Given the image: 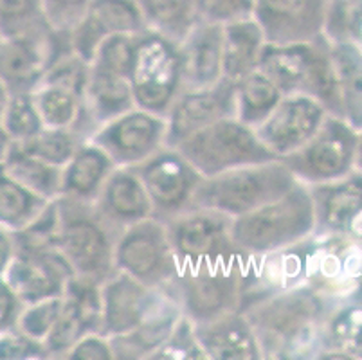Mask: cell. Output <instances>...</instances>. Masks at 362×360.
Wrapping results in <instances>:
<instances>
[{"label": "cell", "instance_id": "27", "mask_svg": "<svg viewBox=\"0 0 362 360\" xmlns=\"http://www.w3.org/2000/svg\"><path fill=\"white\" fill-rule=\"evenodd\" d=\"M330 58L341 99L342 119L362 128V51L350 40H330Z\"/></svg>", "mask_w": 362, "mask_h": 360}, {"label": "cell", "instance_id": "31", "mask_svg": "<svg viewBox=\"0 0 362 360\" xmlns=\"http://www.w3.org/2000/svg\"><path fill=\"white\" fill-rule=\"evenodd\" d=\"M6 171L13 178H16L22 186L47 200H56L60 197L64 168L52 166L42 158L28 153L21 144H16L15 150L9 153Z\"/></svg>", "mask_w": 362, "mask_h": 360}, {"label": "cell", "instance_id": "2", "mask_svg": "<svg viewBox=\"0 0 362 360\" xmlns=\"http://www.w3.org/2000/svg\"><path fill=\"white\" fill-rule=\"evenodd\" d=\"M315 234L310 187L298 182L291 191L251 213L233 218L231 236L240 254L263 256L307 242Z\"/></svg>", "mask_w": 362, "mask_h": 360}, {"label": "cell", "instance_id": "11", "mask_svg": "<svg viewBox=\"0 0 362 360\" xmlns=\"http://www.w3.org/2000/svg\"><path fill=\"white\" fill-rule=\"evenodd\" d=\"M358 137L341 117L328 115L317 134L301 150L279 158L305 186H319L350 175Z\"/></svg>", "mask_w": 362, "mask_h": 360}, {"label": "cell", "instance_id": "9", "mask_svg": "<svg viewBox=\"0 0 362 360\" xmlns=\"http://www.w3.org/2000/svg\"><path fill=\"white\" fill-rule=\"evenodd\" d=\"M116 270L136 277L150 289H166L180 269L166 223L151 216L124 229L114 250Z\"/></svg>", "mask_w": 362, "mask_h": 360}, {"label": "cell", "instance_id": "12", "mask_svg": "<svg viewBox=\"0 0 362 360\" xmlns=\"http://www.w3.org/2000/svg\"><path fill=\"white\" fill-rule=\"evenodd\" d=\"M134 168L150 194L153 216L160 222L195 209L197 187L204 177L177 148L164 146Z\"/></svg>", "mask_w": 362, "mask_h": 360}, {"label": "cell", "instance_id": "17", "mask_svg": "<svg viewBox=\"0 0 362 360\" xmlns=\"http://www.w3.org/2000/svg\"><path fill=\"white\" fill-rule=\"evenodd\" d=\"M233 115L236 117L235 83L229 79L204 91L180 92L166 115V146H179L197 132Z\"/></svg>", "mask_w": 362, "mask_h": 360}, {"label": "cell", "instance_id": "37", "mask_svg": "<svg viewBox=\"0 0 362 360\" xmlns=\"http://www.w3.org/2000/svg\"><path fill=\"white\" fill-rule=\"evenodd\" d=\"M153 360H204L202 346L197 339L195 326L182 317L166 342L153 353Z\"/></svg>", "mask_w": 362, "mask_h": 360}, {"label": "cell", "instance_id": "26", "mask_svg": "<svg viewBox=\"0 0 362 360\" xmlns=\"http://www.w3.org/2000/svg\"><path fill=\"white\" fill-rule=\"evenodd\" d=\"M265 44V35L255 16L223 25V79L236 83L243 76L256 71Z\"/></svg>", "mask_w": 362, "mask_h": 360}, {"label": "cell", "instance_id": "22", "mask_svg": "<svg viewBox=\"0 0 362 360\" xmlns=\"http://www.w3.org/2000/svg\"><path fill=\"white\" fill-rule=\"evenodd\" d=\"M87 88L83 95V119L80 135L88 141L92 134L110 119L136 107L128 76H121L100 65L88 64Z\"/></svg>", "mask_w": 362, "mask_h": 360}, {"label": "cell", "instance_id": "10", "mask_svg": "<svg viewBox=\"0 0 362 360\" xmlns=\"http://www.w3.org/2000/svg\"><path fill=\"white\" fill-rule=\"evenodd\" d=\"M175 297L168 289H150L128 274L116 272L101 285V333L119 337L144 323L177 312Z\"/></svg>", "mask_w": 362, "mask_h": 360}, {"label": "cell", "instance_id": "33", "mask_svg": "<svg viewBox=\"0 0 362 360\" xmlns=\"http://www.w3.org/2000/svg\"><path fill=\"white\" fill-rule=\"evenodd\" d=\"M83 143H87V141H83L74 130L44 128L38 135H35V137L25 141V143L18 144L28 153L42 158L45 163L52 164V166L65 168Z\"/></svg>", "mask_w": 362, "mask_h": 360}, {"label": "cell", "instance_id": "36", "mask_svg": "<svg viewBox=\"0 0 362 360\" xmlns=\"http://www.w3.org/2000/svg\"><path fill=\"white\" fill-rule=\"evenodd\" d=\"M139 35V33H137ZM137 35H114L103 40L90 64L130 78Z\"/></svg>", "mask_w": 362, "mask_h": 360}, {"label": "cell", "instance_id": "14", "mask_svg": "<svg viewBox=\"0 0 362 360\" xmlns=\"http://www.w3.org/2000/svg\"><path fill=\"white\" fill-rule=\"evenodd\" d=\"M164 223L180 265L220 262L240 254L231 236L233 218L218 211L195 207Z\"/></svg>", "mask_w": 362, "mask_h": 360}, {"label": "cell", "instance_id": "23", "mask_svg": "<svg viewBox=\"0 0 362 360\" xmlns=\"http://www.w3.org/2000/svg\"><path fill=\"white\" fill-rule=\"evenodd\" d=\"M315 207V234H346L362 218V175L310 187Z\"/></svg>", "mask_w": 362, "mask_h": 360}, {"label": "cell", "instance_id": "1", "mask_svg": "<svg viewBox=\"0 0 362 360\" xmlns=\"http://www.w3.org/2000/svg\"><path fill=\"white\" fill-rule=\"evenodd\" d=\"M328 303L310 285L267 296L242 310L258 341L262 359H321Z\"/></svg>", "mask_w": 362, "mask_h": 360}, {"label": "cell", "instance_id": "6", "mask_svg": "<svg viewBox=\"0 0 362 360\" xmlns=\"http://www.w3.org/2000/svg\"><path fill=\"white\" fill-rule=\"evenodd\" d=\"M182 317L195 326L220 319L242 308V254L199 265H180L166 286Z\"/></svg>", "mask_w": 362, "mask_h": 360}, {"label": "cell", "instance_id": "8", "mask_svg": "<svg viewBox=\"0 0 362 360\" xmlns=\"http://www.w3.org/2000/svg\"><path fill=\"white\" fill-rule=\"evenodd\" d=\"M130 85L136 107L166 117L171 105L182 92L179 44L150 29L139 33Z\"/></svg>", "mask_w": 362, "mask_h": 360}, {"label": "cell", "instance_id": "25", "mask_svg": "<svg viewBox=\"0 0 362 360\" xmlns=\"http://www.w3.org/2000/svg\"><path fill=\"white\" fill-rule=\"evenodd\" d=\"M114 168L116 164L112 163V158L101 148L87 141L64 168L60 197L94 204Z\"/></svg>", "mask_w": 362, "mask_h": 360}, {"label": "cell", "instance_id": "42", "mask_svg": "<svg viewBox=\"0 0 362 360\" xmlns=\"http://www.w3.org/2000/svg\"><path fill=\"white\" fill-rule=\"evenodd\" d=\"M11 296L13 292L9 290V286L0 285V321H4V317L9 313V308H11Z\"/></svg>", "mask_w": 362, "mask_h": 360}, {"label": "cell", "instance_id": "5", "mask_svg": "<svg viewBox=\"0 0 362 360\" xmlns=\"http://www.w3.org/2000/svg\"><path fill=\"white\" fill-rule=\"evenodd\" d=\"M298 184L283 161L233 168L213 177H204L195 193V207L218 211L238 218L272 202Z\"/></svg>", "mask_w": 362, "mask_h": 360}, {"label": "cell", "instance_id": "20", "mask_svg": "<svg viewBox=\"0 0 362 360\" xmlns=\"http://www.w3.org/2000/svg\"><path fill=\"white\" fill-rule=\"evenodd\" d=\"M94 207L119 236L134 223L153 216L150 194L136 168H114L105 180Z\"/></svg>", "mask_w": 362, "mask_h": 360}, {"label": "cell", "instance_id": "43", "mask_svg": "<svg viewBox=\"0 0 362 360\" xmlns=\"http://www.w3.org/2000/svg\"><path fill=\"white\" fill-rule=\"evenodd\" d=\"M8 252H9L8 242H6L4 238H2V234H0V270L4 269L6 260H8Z\"/></svg>", "mask_w": 362, "mask_h": 360}, {"label": "cell", "instance_id": "40", "mask_svg": "<svg viewBox=\"0 0 362 360\" xmlns=\"http://www.w3.org/2000/svg\"><path fill=\"white\" fill-rule=\"evenodd\" d=\"M69 360H114L110 341L103 333H87L67 353Z\"/></svg>", "mask_w": 362, "mask_h": 360}, {"label": "cell", "instance_id": "30", "mask_svg": "<svg viewBox=\"0 0 362 360\" xmlns=\"http://www.w3.org/2000/svg\"><path fill=\"white\" fill-rule=\"evenodd\" d=\"M362 356V305H330L325 332H322V355Z\"/></svg>", "mask_w": 362, "mask_h": 360}, {"label": "cell", "instance_id": "19", "mask_svg": "<svg viewBox=\"0 0 362 360\" xmlns=\"http://www.w3.org/2000/svg\"><path fill=\"white\" fill-rule=\"evenodd\" d=\"M74 276L64 256L56 249L25 252L15 257L6 269V283L13 296L29 303L47 297L65 296L69 281Z\"/></svg>", "mask_w": 362, "mask_h": 360}, {"label": "cell", "instance_id": "41", "mask_svg": "<svg viewBox=\"0 0 362 360\" xmlns=\"http://www.w3.org/2000/svg\"><path fill=\"white\" fill-rule=\"evenodd\" d=\"M44 0H0V16L4 20H36L38 13H44ZM42 22V20H38Z\"/></svg>", "mask_w": 362, "mask_h": 360}, {"label": "cell", "instance_id": "32", "mask_svg": "<svg viewBox=\"0 0 362 360\" xmlns=\"http://www.w3.org/2000/svg\"><path fill=\"white\" fill-rule=\"evenodd\" d=\"M51 200L33 193L16 178L0 170V222L15 229H25L40 216Z\"/></svg>", "mask_w": 362, "mask_h": 360}, {"label": "cell", "instance_id": "35", "mask_svg": "<svg viewBox=\"0 0 362 360\" xmlns=\"http://www.w3.org/2000/svg\"><path fill=\"white\" fill-rule=\"evenodd\" d=\"M65 296H54L42 299V301L29 303L25 312L21 315V330L31 341L44 346L45 339L54 326Z\"/></svg>", "mask_w": 362, "mask_h": 360}, {"label": "cell", "instance_id": "29", "mask_svg": "<svg viewBox=\"0 0 362 360\" xmlns=\"http://www.w3.org/2000/svg\"><path fill=\"white\" fill-rule=\"evenodd\" d=\"M146 29L180 44L197 24V0H136Z\"/></svg>", "mask_w": 362, "mask_h": 360}, {"label": "cell", "instance_id": "39", "mask_svg": "<svg viewBox=\"0 0 362 360\" xmlns=\"http://www.w3.org/2000/svg\"><path fill=\"white\" fill-rule=\"evenodd\" d=\"M92 0H44V15L54 31L71 35L87 15Z\"/></svg>", "mask_w": 362, "mask_h": 360}, {"label": "cell", "instance_id": "45", "mask_svg": "<svg viewBox=\"0 0 362 360\" xmlns=\"http://www.w3.org/2000/svg\"><path fill=\"white\" fill-rule=\"evenodd\" d=\"M339 2H342V0H327L328 6H334V4H339Z\"/></svg>", "mask_w": 362, "mask_h": 360}, {"label": "cell", "instance_id": "7", "mask_svg": "<svg viewBox=\"0 0 362 360\" xmlns=\"http://www.w3.org/2000/svg\"><path fill=\"white\" fill-rule=\"evenodd\" d=\"M175 148L202 177L278 158L259 141L255 128L247 127L235 115L209 124Z\"/></svg>", "mask_w": 362, "mask_h": 360}, {"label": "cell", "instance_id": "34", "mask_svg": "<svg viewBox=\"0 0 362 360\" xmlns=\"http://www.w3.org/2000/svg\"><path fill=\"white\" fill-rule=\"evenodd\" d=\"M4 128L16 143H25L44 130V123L33 103V98L25 94H16L9 101L6 108Z\"/></svg>", "mask_w": 362, "mask_h": 360}, {"label": "cell", "instance_id": "21", "mask_svg": "<svg viewBox=\"0 0 362 360\" xmlns=\"http://www.w3.org/2000/svg\"><path fill=\"white\" fill-rule=\"evenodd\" d=\"M223 25L197 22L179 44L184 91H204L223 79Z\"/></svg>", "mask_w": 362, "mask_h": 360}, {"label": "cell", "instance_id": "28", "mask_svg": "<svg viewBox=\"0 0 362 360\" xmlns=\"http://www.w3.org/2000/svg\"><path fill=\"white\" fill-rule=\"evenodd\" d=\"M281 99L283 92L259 69L235 83L236 117L255 130L272 114Z\"/></svg>", "mask_w": 362, "mask_h": 360}, {"label": "cell", "instance_id": "38", "mask_svg": "<svg viewBox=\"0 0 362 360\" xmlns=\"http://www.w3.org/2000/svg\"><path fill=\"white\" fill-rule=\"evenodd\" d=\"M255 16V0H197V22L227 25Z\"/></svg>", "mask_w": 362, "mask_h": 360}, {"label": "cell", "instance_id": "3", "mask_svg": "<svg viewBox=\"0 0 362 360\" xmlns=\"http://www.w3.org/2000/svg\"><path fill=\"white\" fill-rule=\"evenodd\" d=\"M258 69L283 92V95H310L322 103L328 114L342 119L341 99L330 58V40L327 35L303 44H265Z\"/></svg>", "mask_w": 362, "mask_h": 360}, {"label": "cell", "instance_id": "16", "mask_svg": "<svg viewBox=\"0 0 362 360\" xmlns=\"http://www.w3.org/2000/svg\"><path fill=\"white\" fill-rule=\"evenodd\" d=\"M327 0H255V20L267 44L314 42L325 35Z\"/></svg>", "mask_w": 362, "mask_h": 360}, {"label": "cell", "instance_id": "44", "mask_svg": "<svg viewBox=\"0 0 362 360\" xmlns=\"http://www.w3.org/2000/svg\"><path fill=\"white\" fill-rule=\"evenodd\" d=\"M355 163L362 168V135L357 141V151H355Z\"/></svg>", "mask_w": 362, "mask_h": 360}, {"label": "cell", "instance_id": "18", "mask_svg": "<svg viewBox=\"0 0 362 360\" xmlns=\"http://www.w3.org/2000/svg\"><path fill=\"white\" fill-rule=\"evenodd\" d=\"M146 31L136 0H92L87 15L71 33L72 51L90 64L103 40Z\"/></svg>", "mask_w": 362, "mask_h": 360}, {"label": "cell", "instance_id": "13", "mask_svg": "<svg viewBox=\"0 0 362 360\" xmlns=\"http://www.w3.org/2000/svg\"><path fill=\"white\" fill-rule=\"evenodd\" d=\"M166 134L164 115L134 107L98 128L88 141L101 148L116 168H134L166 146Z\"/></svg>", "mask_w": 362, "mask_h": 360}, {"label": "cell", "instance_id": "24", "mask_svg": "<svg viewBox=\"0 0 362 360\" xmlns=\"http://www.w3.org/2000/svg\"><path fill=\"white\" fill-rule=\"evenodd\" d=\"M195 326V325H193ZM197 339L209 360H262L258 341L242 312L195 326Z\"/></svg>", "mask_w": 362, "mask_h": 360}, {"label": "cell", "instance_id": "15", "mask_svg": "<svg viewBox=\"0 0 362 360\" xmlns=\"http://www.w3.org/2000/svg\"><path fill=\"white\" fill-rule=\"evenodd\" d=\"M328 110L310 95H283L272 114L256 128L265 148L278 158L301 150L327 121Z\"/></svg>", "mask_w": 362, "mask_h": 360}, {"label": "cell", "instance_id": "4", "mask_svg": "<svg viewBox=\"0 0 362 360\" xmlns=\"http://www.w3.org/2000/svg\"><path fill=\"white\" fill-rule=\"evenodd\" d=\"M60 223L56 250L64 256L74 277L103 285L116 272L114 250L119 234L98 214L94 204L58 197Z\"/></svg>", "mask_w": 362, "mask_h": 360}]
</instances>
